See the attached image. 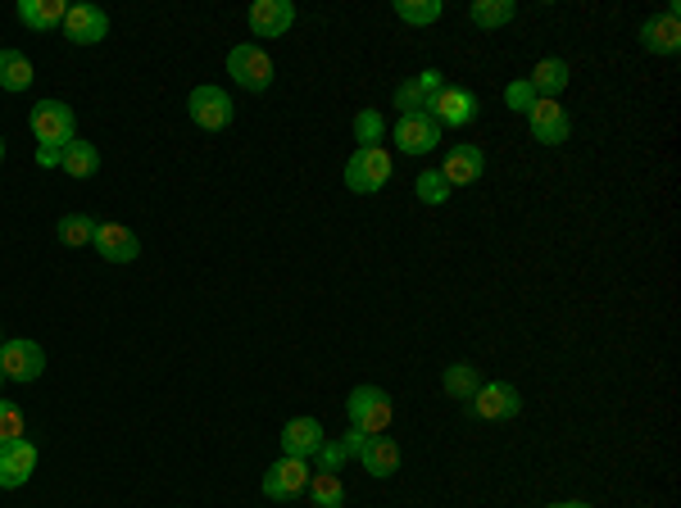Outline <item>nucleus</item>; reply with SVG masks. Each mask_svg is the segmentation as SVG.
Masks as SVG:
<instances>
[{"label":"nucleus","mask_w":681,"mask_h":508,"mask_svg":"<svg viewBox=\"0 0 681 508\" xmlns=\"http://www.w3.org/2000/svg\"><path fill=\"white\" fill-rule=\"evenodd\" d=\"M445 391L454 399H472L477 391H482V372H477V364H450L445 368Z\"/></svg>","instance_id":"28"},{"label":"nucleus","mask_w":681,"mask_h":508,"mask_svg":"<svg viewBox=\"0 0 681 508\" xmlns=\"http://www.w3.org/2000/svg\"><path fill=\"white\" fill-rule=\"evenodd\" d=\"M545 508H591V504H582V499H568V504H545Z\"/></svg>","instance_id":"37"},{"label":"nucleus","mask_w":681,"mask_h":508,"mask_svg":"<svg viewBox=\"0 0 681 508\" xmlns=\"http://www.w3.org/2000/svg\"><path fill=\"white\" fill-rule=\"evenodd\" d=\"M0 160H5V137H0Z\"/></svg>","instance_id":"38"},{"label":"nucleus","mask_w":681,"mask_h":508,"mask_svg":"<svg viewBox=\"0 0 681 508\" xmlns=\"http://www.w3.org/2000/svg\"><path fill=\"white\" fill-rule=\"evenodd\" d=\"M395 14H400V23L427 28V23H437L445 14V5H441V0H395Z\"/></svg>","instance_id":"29"},{"label":"nucleus","mask_w":681,"mask_h":508,"mask_svg":"<svg viewBox=\"0 0 681 508\" xmlns=\"http://www.w3.org/2000/svg\"><path fill=\"white\" fill-rule=\"evenodd\" d=\"M318 459V472H341V463L350 459V454L341 449V441H323V449L314 454Z\"/></svg>","instance_id":"34"},{"label":"nucleus","mask_w":681,"mask_h":508,"mask_svg":"<svg viewBox=\"0 0 681 508\" xmlns=\"http://www.w3.org/2000/svg\"><path fill=\"white\" fill-rule=\"evenodd\" d=\"M60 160H64V145H37V164L41 168H60Z\"/></svg>","instance_id":"36"},{"label":"nucleus","mask_w":681,"mask_h":508,"mask_svg":"<svg viewBox=\"0 0 681 508\" xmlns=\"http://www.w3.org/2000/svg\"><path fill=\"white\" fill-rule=\"evenodd\" d=\"M23 436V414L14 409L10 399H0V445H10Z\"/></svg>","instance_id":"33"},{"label":"nucleus","mask_w":681,"mask_h":508,"mask_svg":"<svg viewBox=\"0 0 681 508\" xmlns=\"http://www.w3.org/2000/svg\"><path fill=\"white\" fill-rule=\"evenodd\" d=\"M537 91H532V82H527V78H518V82H509V87H504V105H509L514 114H532V105H537Z\"/></svg>","instance_id":"32"},{"label":"nucleus","mask_w":681,"mask_h":508,"mask_svg":"<svg viewBox=\"0 0 681 508\" xmlns=\"http://www.w3.org/2000/svg\"><path fill=\"white\" fill-rule=\"evenodd\" d=\"M441 91H445L441 68H423L418 78H409V82L395 87V110H400V114H432V105H437Z\"/></svg>","instance_id":"8"},{"label":"nucleus","mask_w":681,"mask_h":508,"mask_svg":"<svg viewBox=\"0 0 681 508\" xmlns=\"http://www.w3.org/2000/svg\"><path fill=\"white\" fill-rule=\"evenodd\" d=\"M100 250V259L105 264H133L137 254H141V237L133 232V227H123V223H96V241Z\"/></svg>","instance_id":"12"},{"label":"nucleus","mask_w":681,"mask_h":508,"mask_svg":"<svg viewBox=\"0 0 681 508\" xmlns=\"http://www.w3.org/2000/svg\"><path fill=\"white\" fill-rule=\"evenodd\" d=\"M437 173L450 182V191H454V187H472V182H482V173H487V155H482L477 145H450Z\"/></svg>","instance_id":"11"},{"label":"nucleus","mask_w":681,"mask_h":508,"mask_svg":"<svg viewBox=\"0 0 681 508\" xmlns=\"http://www.w3.org/2000/svg\"><path fill=\"white\" fill-rule=\"evenodd\" d=\"M0 381H5V377H0Z\"/></svg>","instance_id":"39"},{"label":"nucleus","mask_w":681,"mask_h":508,"mask_svg":"<svg viewBox=\"0 0 681 508\" xmlns=\"http://www.w3.org/2000/svg\"><path fill=\"white\" fill-rule=\"evenodd\" d=\"M641 46L650 55H677L681 50V23H677V5L659 18H645L641 23Z\"/></svg>","instance_id":"19"},{"label":"nucleus","mask_w":681,"mask_h":508,"mask_svg":"<svg viewBox=\"0 0 681 508\" xmlns=\"http://www.w3.org/2000/svg\"><path fill=\"white\" fill-rule=\"evenodd\" d=\"M323 441H327V431H323V422L318 418H291L287 427H282V454L287 459H314V454L323 449Z\"/></svg>","instance_id":"15"},{"label":"nucleus","mask_w":681,"mask_h":508,"mask_svg":"<svg viewBox=\"0 0 681 508\" xmlns=\"http://www.w3.org/2000/svg\"><path fill=\"white\" fill-rule=\"evenodd\" d=\"M187 114H191L196 127H205V132H223V127L237 118V105L223 87H196L187 96Z\"/></svg>","instance_id":"6"},{"label":"nucleus","mask_w":681,"mask_h":508,"mask_svg":"<svg viewBox=\"0 0 681 508\" xmlns=\"http://www.w3.org/2000/svg\"><path fill=\"white\" fill-rule=\"evenodd\" d=\"M518 409H522V399H518V391L509 386V381H482V391L468 399V414H477L482 422H504Z\"/></svg>","instance_id":"9"},{"label":"nucleus","mask_w":681,"mask_h":508,"mask_svg":"<svg viewBox=\"0 0 681 508\" xmlns=\"http://www.w3.org/2000/svg\"><path fill=\"white\" fill-rule=\"evenodd\" d=\"M391 182V150L382 145H360L355 155L345 160V187L355 195H377Z\"/></svg>","instance_id":"1"},{"label":"nucleus","mask_w":681,"mask_h":508,"mask_svg":"<svg viewBox=\"0 0 681 508\" xmlns=\"http://www.w3.org/2000/svg\"><path fill=\"white\" fill-rule=\"evenodd\" d=\"M391 137L405 155H432V150L441 145V123L432 114H400Z\"/></svg>","instance_id":"7"},{"label":"nucleus","mask_w":681,"mask_h":508,"mask_svg":"<svg viewBox=\"0 0 681 508\" xmlns=\"http://www.w3.org/2000/svg\"><path fill=\"white\" fill-rule=\"evenodd\" d=\"M28 127L37 132L41 145H68L78 137V118H73V110L64 100H37L33 114H28Z\"/></svg>","instance_id":"4"},{"label":"nucleus","mask_w":681,"mask_h":508,"mask_svg":"<svg viewBox=\"0 0 681 508\" xmlns=\"http://www.w3.org/2000/svg\"><path fill=\"white\" fill-rule=\"evenodd\" d=\"M364 445H368V431H360V427H350L345 436H341V449L350 454V459H360V454H364Z\"/></svg>","instance_id":"35"},{"label":"nucleus","mask_w":681,"mask_h":508,"mask_svg":"<svg viewBox=\"0 0 681 508\" xmlns=\"http://www.w3.org/2000/svg\"><path fill=\"white\" fill-rule=\"evenodd\" d=\"M418 200H423V205H445V200H450V182H445V177L437 173V168H427V173H418Z\"/></svg>","instance_id":"31"},{"label":"nucleus","mask_w":681,"mask_h":508,"mask_svg":"<svg viewBox=\"0 0 681 508\" xmlns=\"http://www.w3.org/2000/svg\"><path fill=\"white\" fill-rule=\"evenodd\" d=\"M527 127H532V137L541 145H564L568 141V114L559 100H537L532 114H527Z\"/></svg>","instance_id":"17"},{"label":"nucleus","mask_w":681,"mask_h":508,"mask_svg":"<svg viewBox=\"0 0 681 508\" xmlns=\"http://www.w3.org/2000/svg\"><path fill=\"white\" fill-rule=\"evenodd\" d=\"M305 491H310L314 508H341V504H345V486H341L337 472H314Z\"/></svg>","instance_id":"26"},{"label":"nucleus","mask_w":681,"mask_h":508,"mask_svg":"<svg viewBox=\"0 0 681 508\" xmlns=\"http://www.w3.org/2000/svg\"><path fill=\"white\" fill-rule=\"evenodd\" d=\"M55 237H60V245H91L96 241V218H87V214H64L60 223H55Z\"/></svg>","instance_id":"27"},{"label":"nucleus","mask_w":681,"mask_h":508,"mask_svg":"<svg viewBox=\"0 0 681 508\" xmlns=\"http://www.w3.org/2000/svg\"><path fill=\"white\" fill-rule=\"evenodd\" d=\"M310 463L305 459H287V454H282V459H277L268 472H264V495L268 499H295L300 491H305L310 486Z\"/></svg>","instance_id":"13"},{"label":"nucleus","mask_w":681,"mask_h":508,"mask_svg":"<svg viewBox=\"0 0 681 508\" xmlns=\"http://www.w3.org/2000/svg\"><path fill=\"white\" fill-rule=\"evenodd\" d=\"M360 463H364V472H373V477H391L395 468H400V445L391 441V436H368V445H364V454H360Z\"/></svg>","instance_id":"21"},{"label":"nucleus","mask_w":681,"mask_h":508,"mask_svg":"<svg viewBox=\"0 0 681 508\" xmlns=\"http://www.w3.org/2000/svg\"><path fill=\"white\" fill-rule=\"evenodd\" d=\"M477 110H482V105H477V96L468 87H445L437 96V105H432V118L441 127H468L477 118Z\"/></svg>","instance_id":"18"},{"label":"nucleus","mask_w":681,"mask_h":508,"mask_svg":"<svg viewBox=\"0 0 681 508\" xmlns=\"http://www.w3.org/2000/svg\"><path fill=\"white\" fill-rule=\"evenodd\" d=\"M382 137H387V118L377 110H360L355 114V141L360 145H382Z\"/></svg>","instance_id":"30"},{"label":"nucleus","mask_w":681,"mask_h":508,"mask_svg":"<svg viewBox=\"0 0 681 508\" xmlns=\"http://www.w3.org/2000/svg\"><path fill=\"white\" fill-rule=\"evenodd\" d=\"M60 168H64L68 177H91V173L100 168V150H96L91 141H78V137H73V141L64 145Z\"/></svg>","instance_id":"24"},{"label":"nucleus","mask_w":681,"mask_h":508,"mask_svg":"<svg viewBox=\"0 0 681 508\" xmlns=\"http://www.w3.org/2000/svg\"><path fill=\"white\" fill-rule=\"evenodd\" d=\"M46 372V350L28 336H14L0 345V377L5 381H18V386H28V381H37Z\"/></svg>","instance_id":"5"},{"label":"nucleus","mask_w":681,"mask_h":508,"mask_svg":"<svg viewBox=\"0 0 681 508\" xmlns=\"http://www.w3.org/2000/svg\"><path fill=\"white\" fill-rule=\"evenodd\" d=\"M227 73H232V82L245 87V91H268L273 87V60H268V50H260L255 41L227 50Z\"/></svg>","instance_id":"3"},{"label":"nucleus","mask_w":681,"mask_h":508,"mask_svg":"<svg viewBox=\"0 0 681 508\" xmlns=\"http://www.w3.org/2000/svg\"><path fill=\"white\" fill-rule=\"evenodd\" d=\"M527 82H532V91H537L541 100H554V96H559V91L572 82V73H568V64H564V60H541V64L532 68V78H527Z\"/></svg>","instance_id":"23"},{"label":"nucleus","mask_w":681,"mask_h":508,"mask_svg":"<svg viewBox=\"0 0 681 508\" xmlns=\"http://www.w3.org/2000/svg\"><path fill=\"white\" fill-rule=\"evenodd\" d=\"M514 14H518L514 0H472L468 5V18L477 28H504V23H514Z\"/></svg>","instance_id":"25"},{"label":"nucleus","mask_w":681,"mask_h":508,"mask_svg":"<svg viewBox=\"0 0 681 508\" xmlns=\"http://www.w3.org/2000/svg\"><path fill=\"white\" fill-rule=\"evenodd\" d=\"M345 414H350V427L377 436V431H387L395 404H391V395L382 386H355V391H350V399H345Z\"/></svg>","instance_id":"2"},{"label":"nucleus","mask_w":681,"mask_h":508,"mask_svg":"<svg viewBox=\"0 0 681 508\" xmlns=\"http://www.w3.org/2000/svg\"><path fill=\"white\" fill-rule=\"evenodd\" d=\"M64 37L73 46H96V41H105L110 37V14L100 10V5H73L64 14Z\"/></svg>","instance_id":"14"},{"label":"nucleus","mask_w":681,"mask_h":508,"mask_svg":"<svg viewBox=\"0 0 681 508\" xmlns=\"http://www.w3.org/2000/svg\"><path fill=\"white\" fill-rule=\"evenodd\" d=\"M245 18H250V33L255 37H282L295 23V5L291 0H255Z\"/></svg>","instance_id":"16"},{"label":"nucleus","mask_w":681,"mask_h":508,"mask_svg":"<svg viewBox=\"0 0 681 508\" xmlns=\"http://www.w3.org/2000/svg\"><path fill=\"white\" fill-rule=\"evenodd\" d=\"M33 87V60L23 50H0V91L23 96Z\"/></svg>","instance_id":"22"},{"label":"nucleus","mask_w":681,"mask_h":508,"mask_svg":"<svg viewBox=\"0 0 681 508\" xmlns=\"http://www.w3.org/2000/svg\"><path fill=\"white\" fill-rule=\"evenodd\" d=\"M64 14H68L64 0H18V23L23 28H33V33L64 28Z\"/></svg>","instance_id":"20"},{"label":"nucleus","mask_w":681,"mask_h":508,"mask_svg":"<svg viewBox=\"0 0 681 508\" xmlns=\"http://www.w3.org/2000/svg\"><path fill=\"white\" fill-rule=\"evenodd\" d=\"M37 472V445L28 436H18L10 445H0V491L28 486V477Z\"/></svg>","instance_id":"10"}]
</instances>
